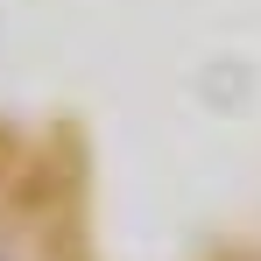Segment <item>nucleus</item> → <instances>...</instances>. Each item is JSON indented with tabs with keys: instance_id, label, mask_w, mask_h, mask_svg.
I'll list each match as a JSON object with an SVG mask.
<instances>
[{
	"instance_id": "nucleus-1",
	"label": "nucleus",
	"mask_w": 261,
	"mask_h": 261,
	"mask_svg": "<svg viewBox=\"0 0 261 261\" xmlns=\"http://www.w3.org/2000/svg\"><path fill=\"white\" fill-rule=\"evenodd\" d=\"M0 261H7V254H0Z\"/></svg>"
}]
</instances>
